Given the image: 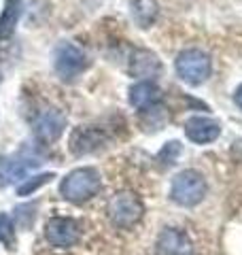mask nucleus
<instances>
[{"label":"nucleus","instance_id":"nucleus-1","mask_svg":"<svg viewBox=\"0 0 242 255\" xmlns=\"http://www.w3.org/2000/svg\"><path fill=\"white\" fill-rule=\"evenodd\" d=\"M102 187L100 174L94 168H77L68 172L64 181L60 183V194L64 200L72 204H83L98 194Z\"/></svg>","mask_w":242,"mask_h":255},{"label":"nucleus","instance_id":"nucleus-2","mask_svg":"<svg viewBox=\"0 0 242 255\" xmlns=\"http://www.w3.org/2000/svg\"><path fill=\"white\" fill-rule=\"evenodd\" d=\"M206 191H208V183L204 174L193 168H187L172 179L170 198L172 202L181 206H196L206 198Z\"/></svg>","mask_w":242,"mask_h":255},{"label":"nucleus","instance_id":"nucleus-3","mask_svg":"<svg viewBox=\"0 0 242 255\" xmlns=\"http://www.w3.org/2000/svg\"><path fill=\"white\" fill-rule=\"evenodd\" d=\"M174 68H176V75H179V79L183 83L198 87V85L208 81L213 64H211V58H208L204 51L187 49V51L179 53V58L174 62Z\"/></svg>","mask_w":242,"mask_h":255},{"label":"nucleus","instance_id":"nucleus-4","mask_svg":"<svg viewBox=\"0 0 242 255\" xmlns=\"http://www.w3.org/2000/svg\"><path fill=\"white\" fill-rule=\"evenodd\" d=\"M144 215L142 200L132 191H119L109 202V217L117 228H132Z\"/></svg>","mask_w":242,"mask_h":255},{"label":"nucleus","instance_id":"nucleus-5","mask_svg":"<svg viewBox=\"0 0 242 255\" xmlns=\"http://www.w3.org/2000/svg\"><path fill=\"white\" fill-rule=\"evenodd\" d=\"M53 68L62 81H75L87 68V55L72 43H60L53 49Z\"/></svg>","mask_w":242,"mask_h":255},{"label":"nucleus","instance_id":"nucleus-6","mask_svg":"<svg viewBox=\"0 0 242 255\" xmlns=\"http://www.w3.org/2000/svg\"><path fill=\"white\" fill-rule=\"evenodd\" d=\"M47 243L60 249H70L79 241V223L70 217H53L45 226Z\"/></svg>","mask_w":242,"mask_h":255},{"label":"nucleus","instance_id":"nucleus-7","mask_svg":"<svg viewBox=\"0 0 242 255\" xmlns=\"http://www.w3.org/2000/svg\"><path fill=\"white\" fill-rule=\"evenodd\" d=\"M161 62L157 60V55L149 51V49H136L130 58V66H127V73L134 79H142V81H153L155 77L161 75Z\"/></svg>","mask_w":242,"mask_h":255},{"label":"nucleus","instance_id":"nucleus-8","mask_svg":"<svg viewBox=\"0 0 242 255\" xmlns=\"http://www.w3.org/2000/svg\"><path fill=\"white\" fill-rule=\"evenodd\" d=\"M155 251L157 255H193V245L183 230L166 228L157 236Z\"/></svg>","mask_w":242,"mask_h":255},{"label":"nucleus","instance_id":"nucleus-9","mask_svg":"<svg viewBox=\"0 0 242 255\" xmlns=\"http://www.w3.org/2000/svg\"><path fill=\"white\" fill-rule=\"evenodd\" d=\"M64 128H66V117L58 109H47L34 122V134L43 142H55L62 136Z\"/></svg>","mask_w":242,"mask_h":255},{"label":"nucleus","instance_id":"nucleus-10","mask_svg":"<svg viewBox=\"0 0 242 255\" xmlns=\"http://www.w3.org/2000/svg\"><path fill=\"white\" fill-rule=\"evenodd\" d=\"M185 134L191 142L196 145H208L219 138L221 134V126L211 117H191L187 124H185Z\"/></svg>","mask_w":242,"mask_h":255},{"label":"nucleus","instance_id":"nucleus-11","mask_svg":"<svg viewBox=\"0 0 242 255\" xmlns=\"http://www.w3.org/2000/svg\"><path fill=\"white\" fill-rule=\"evenodd\" d=\"M104 140H107V136H104L100 130H94V128H77L70 138V151L75 155L92 153V151L100 149L104 145Z\"/></svg>","mask_w":242,"mask_h":255},{"label":"nucleus","instance_id":"nucleus-12","mask_svg":"<svg viewBox=\"0 0 242 255\" xmlns=\"http://www.w3.org/2000/svg\"><path fill=\"white\" fill-rule=\"evenodd\" d=\"M161 98V90L153 81H140L130 90V105L136 109H149L157 105Z\"/></svg>","mask_w":242,"mask_h":255},{"label":"nucleus","instance_id":"nucleus-13","mask_svg":"<svg viewBox=\"0 0 242 255\" xmlns=\"http://www.w3.org/2000/svg\"><path fill=\"white\" fill-rule=\"evenodd\" d=\"M157 2L155 0H132V17L140 28H151L157 19Z\"/></svg>","mask_w":242,"mask_h":255},{"label":"nucleus","instance_id":"nucleus-14","mask_svg":"<svg viewBox=\"0 0 242 255\" xmlns=\"http://www.w3.org/2000/svg\"><path fill=\"white\" fill-rule=\"evenodd\" d=\"M19 11H21V0H6V6L2 15H0V41H4V38L13 34L19 19Z\"/></svg>","mask_w":242,"mask_h":255},{"label":"nucleus","instance_id":"nucleus-15","mask_svg":"<svg viewBox=\"0 0 242 255\" xmlns=\"http://www.w3.org/2000/svg\"><path fill=\"white\" fill-rule=\"evenodd\" d=\"M166 122H168V113H166V109L159 107V105L144 109V113L140 115V126H142V130H147V132L159 130Z\"/></svg>","mask_w":242,"mask_h":255},{"label":"nucleus","instance_id":"nucleus-16","mask_svg":"<svg viewBox=\"0 0 242 255\" xmlns=\"http://www.w3.org/2000/svg\"><path fill=\"white\" fill-rule=\"evenodd\" d=\"M183 153V145L179 140H170L166 142L164 147H161V151L157 153V162L161 168H168V166H172L176 162V157H179Z\"/></svg>","mask_w":242,"mask_h":255},{"label":"nucleus","instance_id":"nucleus-17","mask_svg":"<svg viewBox=\"0 0 242 255\" xmlns=\"http://www.w3.org/2000/svg\"><path fill=\"white\" fill-rule=\"evenodd\" d=\"M55 177L53 172H45V174H36V177H30L21 183V185L17 187V196H30L32 191H36L40 185H47L51 179Z\"/></svg>","mask_w":242,"mask_h":255},{"label":"nucleus","instance_id":"nucleus-18","mask_svg":"<svg viewBox=\"0 0 242 255\" xmlns=\"http://www.w3.org/2000/svg\"><path fill=\"white\" fill-rule=\"evenodd\" d=\"M0 243L4 247H13L15 245V228L9 215L0 213Z\"/></svg>","mask_w":242,"mask_h":255},{"label":"nucleus","instance_id":"nucleus-19","mask_svg":"<svg viewBox=\"0 0 242 255\" xmlns=\"http://www.w3.org/2000/svg\"><path fill=\"white\" fill-rule=\"evenodd\" d=\"M234 100H236V105L242 109V85H240L238 90H236V94H234Z\"/></svg>","mask_w":242,"mask_h":255}]
</instances>
